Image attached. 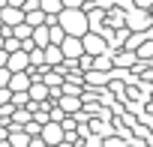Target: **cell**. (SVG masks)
Returning a JSON list of instances; mask_svg holds the SVG:
<instances>
[{"label": "cell", "mask_w": 153, "mask_h": 147, "mask_svg": "<svg viewBox=\"0 0 153 147\" xmlns=\"http://www.w3.org/2000/svg\"><path fill=\"white\" fill-rule=\"evenodd\" d=\"M57 24L63 27L66 36H84V33L90 30L84 9H60V12H57Z\"/></svg>", "instance_id": "cell-1"}, {"label": "cell", "mask_w": 153, "mask_h": 147, "mask_svg": "<svg viewBox=\"0 0 153 147\" xmlns=\"http://www.w3.org/2000/svg\"><path fill=\"white\" fill-rule=\"evenodd\" d=\"M81 48H84V54L96 57V54L108 51V39H105V36H102L99 30H87V33L81 36Z\"/></svg>", "instance_id": "cell-2"}, {"label": "cell", "mask_w": 153, "mask_h": 147, "mask_svg": "<svg viewBox=\"0 0 153 147\" xmlns=\"http://www.w3.org/2000/svg\"><path fill=\"white\" fill-rule=\"evenodd\" d=\"M57 48H60L63 60H78V57L84 54V48H81V36H63Z\"/></svg>", "instance_id": "cell-3"}, {"label": "cell", "mask_w": 153, "mask_h": 147, "mask_svg": "<svg viewBox=\"0 0 153 147\" xmlns=\"http://www.w3.org/2000/svg\"><path fill=\"white\" fill-rule=\"evenodd\" d=\"M39 138H42L45 144H60V141H63V129H60V123H54V120L42 123V126H39Z\"/></svg>", "instance_id": "cell-4"}, {"label": "cell", "mask_w": 153, "mask_h": 147, "mask_svg": "<svg viewBox=\"0 0 153 147\" xmlns=\"http://www.w3.org/2000/svg\"><path fill=\"white\" fill-rule=\"evenodd\" d=\"M27 66H30V60H27V51H24V48L9 51V57H6V69H9V72H24Z\"/></svg>", "instance_id": "cell-5"}, {"label": "cell", "mask_w": 153, "mask_h": 147, "mask_svg": "<svg viewBox=\"0 0 153 147\" xmlns=\"http://www.w3.org/2000/svg\"><path fill=\"white\" fill-rule=\"evenodd\" d=\"M57 108H60L63 114H78V111H81V96L60 93V96H57Z\"/></svg>", "instance_id": "cell-6"}, {"label": "cell", "mask_w": 153, "mask_h": 147, "mask_svg": "<svg viewBox=\"0 0 153 147\" xmlns=\"http://www.w3.org/2000/svg\"><path fill=\"white\" fill-rule=\"evenodd\" d=\"M30 81H33V78H30V72H27V69H24V72H9L6 87L15 93V90H27V87H30Z\"/></svg>", "instance_id": "cell-7"}, {"label": "cell", "mask_w": 153, "mask_h": 147, "mask_svg": "<svg viewBox=\"0 0 153 147\" xmlns=\"http://www.w3.org/2000/svg\"><path fill=\"white\" fill-rule=\"evenodd\" d=\"M27 96H30V102H45L48 96H51V90L36 78V81H30V87H27Z\"/></svg>", "instance_id": "cell-8"}, {"label": "cell", "mask_w": 153, "mask_h": 147, "mask_svg": "<svg viewBox=\"0 0 153 147\" xmlns=\"http://www.w3.org/2000/svg\"><path fill=\"white\" fill-rule=\"evenodd\" d=\"M24 21V12L21 9H15V6H3V9H0V24H21Z\"/></svg>", "instance_id": "cell-9"}, {"label": "cell", "mask_w": 153, "mask_h": 147, "mask_svg": "<svg viewBox=\"0 0 153 147\" xmlns=\"http://www.w3.org/2000/svg\"><path fill=\"white\" fill-rule=\"evenodd\" d=\"M42 63H45V66H57V63H63L60 48H57V45H45V48H42Z\"/></svg>", "instance_id": "cell-10"}, {"label": "cell", "mask_w": 153, "mask_h": 147, "mask_svg": "<svg viewBox=\"0 0 153 147\" xmlns=\"http://www.w3.org/2000/svg\"><path fill=\"white\" fill-rule=\"evenodd\" d=\"M147 27H150V21H147V15L144 12H132L129 15V30H141V33H147Z\"/></svg>", "instance_id": "cell-11"}, {"label": "cell", "mask_w": 153, "mask_h": 147, "mask_svg": "<svg viewBox=\"0 0 153 147\" xmlns=\"http://www.w3.org/2000/svg\"><path fill=\"white\" fill-rule=\"evenodd\" d=\"M30 39H33L36 48H45V45H48V24H36L33 33H30Z\"/></svg>", "instance_id": "cell-12"}, {"label": "cell", "mask_w": 153, "mask_h": 147, "mask_svg": "<svg viewBox=\"0 0 153 147\" xmlns=\"http://www.w3.org/2000/svg\"><path fill=\"white\" fill-rule=\"evenodd\" d=\"M90 69H99V72H111V69H114V63H111V54H108V51L96 54V57H93V63H90Z\"/></svg>", "instance_id": "cell-13"}, {"label": "cell", "mask_w": 153, "mask_h": 147, "mask_svg": "<svg viewBox=\"0 0 153 147\" xmlns=\"http://www.w3.org/2000/svg\"><path fill=\"white\" fill-rule=\"evenodd\" d=\"M132 60H138V57H135V51H129V48H123L117 57L111 54V63H117V66H132Z\"/></svg>", "instance_id": "cell-14"}, {"label": "cell", "mask_w": 153, "mask_h": 147, "mask_svg": "<svg viewBox=\"0 0 153 147\" xmlns=\"http://www.w3.org/2000/svg\"><path fill=\"white\" fill-rule=\"evenodd\" d=\"M30 33H33V27L27 24V21H21V24H12V36L21 42V39H30Z\"/></svg>", "instance_id": "cell-15"}, {"label": "cell", "mask_w": 153, "mask_h": 147, "mask_svg": "<svg viewBox=\"0 0 153 147\" xmlns=\"http://www.w3.org/2000/svg\"><path fill=\"white\" fill-rule=\"evenodd\" d=\"M66 33H63V27L54 21V24H48V45H60V39H63Z\"/></svg>", "instance_id": "cell-16"}, {"label": "cell", "mask_w": 153, "mask_h": 147, "mask_svg": "<svg viewBox=\"0 0 153 147\" xmlns=\"http://www.w3.org/2000/svg\"><path fill=\"white\" fill-rule=\"evenodd\" d=\"M39 9H42L45 15H57V12L63 9V3H60V0H39Z\"/></svg>", "instance_id": "cell-17"}, {"label": "cell", "mask_w": 153, "mask_h": 147, "mask_svg": "<svg viewBox=\"0 0 153 147\" xmlns=\"http://www.w3.org/2000/svg\"><path fill=\"white\" fill-rule=\"evenodd\" d=\"M135 57H153V39H147V42H141L138 48H135Z\"/></svg>", "instance_id": "cell-18"}, {"label": "cell", "mask_w": 153, "mask_h": 147, "mask_svg": "<svg viewBox=\"0 0 153 147\" xmlns=\"http://www.w3.org/2000/svg\"><path fill=\"white\" fill-rule=\"evenodd\" d=\"M18 48H21V42H18L15 36H6V39H3V51H18Z\"/></svg>", "instance_id": "cell-19"}, {"label": "cell", "mask_w": 153, "mask_h": 147, "mask_svg": "<svg viewBox=\"0 0 153 147\" xmlns=\"http://www.w3.org/2000/svg\"><path fill=\"white\" fill-rule=\"evenodd\" d=\"M60 3H63V9H81L84 0H60Z\"/></svg>", "instance_id": "cell-20"}, {"label": "cell", "mask_w": 153, "mask_h": 147, "mask_svg": "<svg viewBox=\"0 0 153 147\" xmlns=\"http://www.w3.org/2000/svg\"><path fill=\"white\" fill-rule=\"evenodd\" d=\"M84 147H102V138H99V135H90V132H87V141H84Z\"/></svg>", "instance_id": "cell-21"}, {"label": "cell", "mask_w": 153, "mask_h": 147, "mask_svg": "<svg viewBox=\"0 0 153 147\" xmlns=\"http://www.w3.org/2000/svg\"><path fill=\"white\" fill-rule=\"evenodd\" d=\"M9 96H12V90H9V87H0V105H6V102H9Z\"/></svg>", "instance_id": "cell-22"}, {"label": "cell", "mask_w": 153, "mask_h": 147, "mask_svg": "<svg viewBox=\"0 0 153 147\" xmlns=\"http://www.w3.org/2000/svg\"><path fill=\"white\" fill-rule=\"evenodd\" d=\"M6 81H9V69L0 66V87H6Z\"/></svg>", "instance_id": "cell-23"}, {"label": "cell", "mask_w": 153, "mask_h": 147, "mask_svg": "<svg viewBox=\"0 0 153 147\" xmlns=\"http://www.w3.org/2000/svg\"><path fill=\"white\" fill-rule=\"evenodd\" d=\"M102 147H123V141H120V138H108Z\"/></svg>", "instance_id": "cell-24"}, {"label": "cell", "mask_w": 153, "mask_h": 147, "mask_svg": "<svg viewBox=\"0 0 153 147\" xmlns=\"http://www.w3.org/2000/svg\"><path fill=\"white\" fill-rule=\"evenodd\" d=\"M135 6H138V9H150V6H153V0H135Z\"/></svg>", "instance_id": "cell-25"}, {"label": "cell", "mask_w": 153, "mask_h": 147, "mask_svg": "<svg viewBox=\"0 0 153 147\" xmlns=\"http://www.w3.org/2000/svg\"><path fill=\"white\" fill-rule=\"evenodd\" d=\"M6 57H9V51H3V48H0V66H6Z\"/></svg>", "instance_id": "cell-26"}, {"label": "cell", "mask_w": 153, "mask_h": 147, "mask_svg": "<svg viewBox=\"0 0 153 147\" xmlns=\"http://www.w3.org/2000/svg\"><path fill=\"white\" fill-rule=\"evenodd\" d=\"M0 147H12V144H9V141H0Z\"/></svg>", "instance_id": "cell-27"}]
</instances>
